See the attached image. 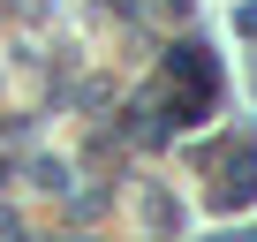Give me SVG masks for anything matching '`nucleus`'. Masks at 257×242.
<instances>
[{
	"label": "nucleus",
	"mask_w": 257,
	"mask_h": 242,
	"mask_svg": "<svg viewBox=\"0 0 257 242\" xmlns=\"http://www.w3.org/2000/svg\"><path fill=\"white\" fill-rule=\"evenodd\" d=\"M234 31H249V38H257V0H249V8L234 16Z\"/></svg>",
	"instance_id": "nucleus-1"
}]
</instances>
